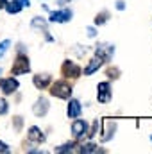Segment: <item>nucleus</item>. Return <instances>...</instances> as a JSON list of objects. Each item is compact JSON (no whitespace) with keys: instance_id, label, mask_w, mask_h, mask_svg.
I'll use <instances>...</instances> for the list:
<instances>
[{"instance_id":"obj_1","label":"nucleus","mask_w":152,"mask_h":154,"mask_svg":"<svg viewBox=\"0 0 152 154\" xmlns=\"http://www.w3.org/2000/svg\"><path fill=\"white\" fill-rule=\"evenodd\" d=\"M50 93H52L54 97H57V99H70V95H72V86H70L66 81H56V82L52 84Z\"/></svg>"},{"instance_id":"obj_2","label":"nucleus","mask_w":152,"mask_h":154,"mask_svg":"<svg viewBox=\"0 0 152 154\" xmlns=\"http://www.w3.org/2000/svg\"><path fill=\"white\" fill-rule=\"evenodd\" d=\"M29 70H31L29 57H27V56H23V54H20V56L16 57V61H14L13 68H11V74H13V75H22V74H27Z\"/></svg>"},{"instance_id":"obj_3","label":"nucleus","mask_w":152,"mask_h":154,"mask_svg":"<svg viewBox=\"0 0 152 154\" xmlns=\"http://www.w3.org/2000/svg\"><path fill=\"white\" fill-rule=\"evenodd\" d=\"M0 90L9 95V93H14L18 90V81L14 77H7V79H0Z\"/></svg>"},{"instance_id":"obj_4","label":"nucleus","mask_w":152,"mask_h":154,"mask_svg":"<svg viewBox=\"0 0 152 154\" xmlns=\"http://www.w3.org/2000/svg\"><path fill=\"white\" fill-rule=\"evenodd\" d=\"M97 90H99V93H97L99 102L106 104V102L111 100V86H109V82H100V84L97 86Z\"/></svg>"},{"instance_id":"obj_5","label":"nucleus","mask_w":152,"mask_h":154,"mask_svg":"<svg viewBox=\"0 0 152 154\" xmlns=\"http://www.w3.org/2000/svg\"><path fill=\"white\" fill-rule=\"evenodd\" d=\"M61 72H63L65 77H74V79L81 75V68H79V65H75L74 61H65Z\"/></svg>"},{"instance_id":"obj_6","label":"nucleus","mask_w":152,"mask_h":154,"mask_svg":"<svg viewBox=\"0 0 152 154\" xmlns=\"http://www.w3.org/2000/svg\"><path fill=\"white\" fill-rule=\"evenodd\" d=\"M72 20V11L63 9V11H54L50 13V22H57V23H65Z\"/></svg>"},{"instance_id":"obj_7","label":"nucleus","mask_w":152,"mask_h":154,"mask_svg":"<svg viewBox=\"0 0 152 154\" xmlns=\"http://www.w3.org/2000/svg\"><path fill=\"white\" fill-rule=\"evenodd\" d=\"M72 133H74L75 138L84 136V133H88V124H86L84 120H75V122L72 124Z\"/></svg>"},{"instance_id":"obj_8","label":"nucleus","mask_w":152,"mask_h":154,"mask_svg":"<svg viewBox=\"0 0 152 154\" xmlns=\"http://www.w3.org/2000/svg\"><path fill=\"white\" fill-rule=\"evenodd\" d=\"M102 63H104V59H102L100 56H95V57L90 61V65L84 68V75H91L93 72H97V70L102 66Z\"/></svg>"},{"instance_id":"obj_9","label":"nucleus","mask_w":152,"mask_h":154,"mask_svg":"<svg viewBox=\"0 0 152 154\" xmlns=\"http://www.w3.org/2000/svg\"><path fill=\"white\" fill-rule=\"evenodd\" d=\"M32 82H34V86H36V88L45 90V88L50 84V75H48V74H39V75H34Z\"/></svg>"},{"instance_id":"obj_10","label":"nucleus","mask_w":152,"mask_h":154,"mask_svg":"<svg viewBox=\"0 0 152 154\" xmlns=\"http://www.w3.org/2000/svg\"><path fill=\"white\" fill-rule=\"evenodd\" d=\"M47 111H48V100L47 99H38V102L34 106V115L43 116L47 115Z\"/></svg>"},{"instance_id":"obj_11","label":"nucleus","mask_w":152,"mask_h":154,"mask_svg":"<svg viewBox=\"0 0 152 154\" xmlns=\"http://www.w3.org/2000/svg\"><path fill=\"white\" fill-rule=\"evenodd\" d=\"M27 136H29V140H31V142H39V143H41V142H45V134L41 133V129L36 127V125L29 129V134H27Z\"/></svg>"},{"instance_id":"obj_12","label":"nucleus","mask_w":152,"mask_h":154,"mask_svg":"<svg viewBox=\"0 0 152 154\" xmlns=\"http://www.w3.org/2000/svg\"><path fill=\"white\" fill-rule=\"evenodd\" d=\"M113 52H114V47H111V45H100V47L97 48V56H100L104 61L109 59V57L113 56Z\"/></svg>"},{"instance_id":"obj_13","label":"nucleus","mask_w":152,"mask_h":154,"mask_svg":"<svg viewBox=\"0 0 152 154\" xmlns=\"http://www.w3.org/2000/svg\"><path fill=\"white\" fill-rule=\"evenodd\" d=\"M81 102L79 100H75V99H72L70 100V104H68V116L70 118H77V116L81 115Z\"/></svg>"},{"instance_id":"obj_14","label":"nucleus","mask_w":152,"mask_h":154,"mask_svg":"<svg viewBox=\"0 0 152 154\" xmlns=\"http://www.w3.org/2000/svg\"><path fill=\"white\" fill-rule=\"evenodd\" d=\"M22 7H23V5H22V2H20V0H11V2H7V4H5V7H4V9H5L7 13L14 14V13H20V11H22Z\"/></svg>"},{"instance_id":"obj_15","label":"nucleus","mask_w":152,"mask_h":154,"mask_svg":"<svg viewBox=\"0 0 152 154\" xmlns=\"http://www.w3.org/2000/svg\"><path fill=\"white\" fill-rule=\"evenodd\" d=\"M81 152H84V154H90V152H99V147H97L95 143H88V145H82Z\"/></svg>"},{"instance_id":"obj_16","label":"nucleus","mask_w":152,"mask_h":154,"mask_svg":"<svg viewBox=\"0 0 152 154\" xmlns=\"http://www.w3.org/2000/svg\"><path fill=\"white\" fill-rule=\"evenodd\" d=\"M113 131H114V124H113V122H108V129H106V133H108V134H104V136H102V142H108V140L113 136Z\"/></svg>"},{"instance_id":"obj_17","label":"nucleus","mask_w":152,"mask_h":154,"mask_svg":"<svg viewBox=\"0 0 152 154\" xmlns=\"http://www.w3.org/2000/svg\"><path fill=\"white\" fill-rule=\"evenodd\" d=\"M100 125H102V122H100V120H95V122H93V127H91V131H90L88 134H90V136L99 134V133H100Z\"/></svg>"},{"instance_id":"obj_18","label":"nucleus","mask_w":152,"mask_h":154,"mask_svg":"<svg viewBox=\"0 0 152 154\" xmlns=\"http://www.w3.org/2000/svg\"><path fill=\"white\" fill-rule=\"evenodd\" d=\"M74 147H75V143H65V145L57 147L56 152H70V151H74Z\"/></svg>"},{"instance_id":"obj_19","label":"nucleus","mask_w":152,"mask_h":154,"mask_svg":"<svg viewBox=\"0 0 152 154\" xmlns=\"http://www.w3.org/2000/svg\"><path fill=\"white\" fill-rule=\"evenodd\" d=\"M9 47H11V41H9V39H4V41L0 43V57L9 50Z\"/></svg>"},{"instance_id":"obj_20","label":"nucleus","mask_w":152,"mask_h":154,"mask_svg":"<svg viewBox=\"0 0 152 154\" xmlns=\"http://www.w3.org/2000/svg\"><path fill=\"white\" fill-rule=\"evenodd\" d=\"M106 20H108V13H102V14H97V18H95V23H97V25H102Z\"/></svg>"},{"instance_id":"obj_21","label":"nucleus","mask_w":152,"mask_h":154,"mask_svg":"<svg viewBox=\"0 0 152 154\" xmlns=\"http://www.w3.org/2000/svg\"><path fill=\"white\" fill-rule=\"evenodd\" d=\"M32 25L34 27H47V22L45 20H39V18H34L32 20Z\"/></svg>"},{"instance_id":"obj_22","label":"nucleus","mask_w":152,"mask_h":154,"mask_svg":"<svg viewBox=\"0 0 152 154\" xmlns=\"http://www.w3.org/2000/svg\"><path fill=\"white\" fill-rule=\"evenodd\" d=\"M4 113H7V102L4 99H0V115H4Z\"/></svg>"},{"instance_id":"obj_23","label":"nucleus","mask_w":152,"mask_h":154,"mask_svg":"<svg viewBox=\"0 0 152 154\" xmlns=\"http://www.w3.org/2000/svg\"><path fill=\"white\" fill-rule=\"evenodd\" d=\"M0 152H9V147L4 142H0Z\"/></svg>"},{"instance_id":"obj_24","label":"nucleus","mask_w":152,"mask_h":154,"mask_svg":"<svg viewBox=\"0 0 152 154\" xmlns=\"http://www.w3.org/2000/svg\"><path fill=\"white\" fill-rule=\"evenodd\" d=\"M14 125H16V129H20V125H22V118L20 116H14Z\"/></svg>"},{"instance_id":"obj_25","label":"nucleus","mask_w":152,"mask_h":154,"mask_svg":"<svg viewBox=\"0 0 152 154\" xmlns=\"http://www.w3.org/2000/svg\"><path fill=\"white\" fill-rule=\"evenodd\" d=\"M116 74H118V70H116V68H114V70H109V72H108V75H109V77H118Z\"/></svg>"},{"instance_id":"obj_26","label":"nucleus","mask_w":152,"mask_h":154,"mask_svg":"<svg viewBox=\"0 0 152 154\" xmlns=\"http://www.w3.org/2000/svg\"><path fill=\"white\" fill-rule=\"evenodd\" d=\"M88 36H90V38H93V36H95V29H93V27H90V29H88Z\"/></svg>"},{"instance_id":"obj_27","label":"nucleus","mask_w":152,"mask_h":154,"mask_svg":"<svg viewBox=\"0 0 152 154\" xmlns=\"http://www.w3.org/2000/svg\"><path fill=\"white\" fill-rule=\"evenodd\" d=\"M123 7H125V5H123V2H122V0H120V2H116V9H123Z\"/></svg>"},{"instance_id":"obj_28","label":"nucleus","mask_w":152,"mask_h":154,"mask_svg":"<svg viewBox=\"0 0 152 154\" xmlns=\"http://www.w3.org/2000/svg\"><path fill=\"white\" fill-rule=\"evenodd\" d=\"M20 2H22V5H23V7H29V5H31V2H29V0H20Z\"/></svg>"},{"instance_id":"obj_29","label":"nucleus","mask_w":152,"mask_h":154,"mask_svg":"<svg viewBox=\"0 0 152 154\" xmlns=\"http://www.w3.org/2000/svg\"><path fill=\"white\" fill-rule=\"evenodd\" d=\"M5 4H7V0H0V9H4V7H5Z\"/></svg>"}]
</instances>
